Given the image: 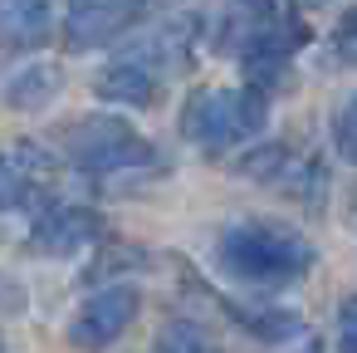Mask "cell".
<instances>
[{"instance_id": "obj_12", "label": "cell", "mask_w": 357, "mask_h": 353, "mask_svg": "<svg viewBox=\"0 0 357 353\" xmlns=\"http://www.w3.org/2000/svg\"><path fill=\"white\" fill-rule=\"evenodd\" d=\"M157 353H215V338L206 324L196 319H172L162 333H157Z\"/></svg>"}, {"instance_id": "obj_5", "label": "cell", "mask_w": 357, "mask_h": 353, "mask_svg": "<svg viewBox=\"0 0 357 353\" xmlns=\"http://www.w3.org/2000/svg\"><path fill=\"white\" fill-rule=\"evenodd\" d=\"M147 0H69V15H64V45L69 50H98L108 40H118L137 15H142Z\"/></svg>"}, {"instance_id": "obj_2", "label": "cell", "mask_w": 357, "mask_h": 353, "mask_svg": "<svg viewBox=\"0 0 357 353\" xmlns=\"http://www.w3.org/2000/svg\"><path fill=\"white\" fill-rule=\"evenodd\" d=\"M264 123H269V108H264V94L255 89H196L181 108V133L206 152L250 143L255 133H264Z\"/></svg>"}, {"instance_id": "obj_16", "label": "cell", "mask_w": 357, "mask_h": 353, "mask_svg": "<svg viewBox=\"0 0 357 353\" xmlns=\"http://www.w3.org/2000/svg\"><path fill=\"white\" fill-rule=\"evenodd\" d=\"M337 40H342V45H347V40H357V6L337 20Z\"/></svg>"}, {"instance_id": "obj_3", "label": "cell", "mask_w": 357, "mask_h": 353, "mask_svg": "<svg viewBox=\"0 0 357 353\" xmlns=\"http://www.w3.org/2000/svg\"><path fill=\"white\" fill-rule=\"evenodd\" d=\"M64 152L84 172H128V167L157 162V147L142 133H132L123 118H108V113L64 128Z\"/></svg>"}, {"instance_id": "obj_10", "label": "cell", "mask_w": 357, "mask_h": 353, "mask_svg": "<svg viewBox=\"0 0 357 353\" xmlns=\"http://www.w3.org/2000/svg\"><path fill=\"white\" fill-rule=\"evenodd\" d=\"M54 30V0H0V40L45 45Z\"/></svg>"}, {"instance_id": "obj_9", "label": "cell", "mask_w": 357, "mask_h": 353, "mask_svg": "<svg viewBox=\"0 0 357 353\" xmlns=\"http://www.w3.org/2000/svg\"><path fill=\"white\" fill-rule=\"evenodd\" d=\"M157 89H162L157 74H152L147 64H137L132 55L118 59V64H108V69L93 79V94L108 99V103H123V108H142V103H152Z\"/></svg>"}, {"instance_id": "obj_14", "label": "cell", "mask_w": 357, "mask_h": 353, "mask_svg": "<svg viewBox=\"0 0 357 353\" xmlns=\"http://www.w3.org/2000/svg\"><path fill=\"white\" fill-rule=\"evenodd\" d=\"M333 147L357 167V94H352V99H342V103H337V113H333Z\"/></svg>"}, {"instance_id": "obj_7", "label": "cell", "mask_w": 357, "mask_h": 353, "mask_svg": "<svg viewBox=\"0 0 357 353\" xmlns=\"http://www.w3.org/2000/svg\"><path fill=\"white\" fill-rule=\"evenodd\" d=\"M98 231H103V221L89 206H50L30 231V245L45 255H74L89 240H98Z\"/></svg>"}, {"instance_id": "obj_13", "label": "cell", "mask_w": 357, "mask_h": 353, "mask_svg": "<svg viewBox=\"0 0 357 353\" xmlns=\"http://www.w3.org/2000/svg\"><path fill=\"white\" fill-rule=\"evenodd\" d=\"M240 319H245L264 343H289V338L303 333V319H298V314H284V309H269V314H245V309H240Z\"/></svg>"}, {"instance_id": "obj_18", "label": "cell", "mask_w": 357, "mask_h": 353, "mask_svg": "<svg viewBox=\"0 0 357 353\" xmlns=\"http://www.w3.org/2000/svg\"><path fill=\"white\" fill-rule=\"evenodd\" d=\"M0 353H6V348H0Z\"/></svg>"}, {"instance_id": "obj_17", "label": "cell", "mask_w": 357, "mask_h": 353, "mask_svg": "<svg viewBox=\"0 0 357 353\" xmlns=\"http://www.w3.org/2000/svg\"><path fill=\"white\" fill-rule=\"evenodd\" d=\"M303 6H328V0H303Z\"/></svg>"}, {"instance_id": "obj_8", "label": "cell", "mask_w": 357, "mask_h": 353, "mask_svg": "<svg viewBox=\"0 0 357 353\" xmlns=\"http://www.w3.org/2000/svg\"><path fill=\"white\" fill-rule=\"evenodd\" d=\"M50 172V157L35 147V143H15L0 152V211H15L30 201L35 182Z\"/></svg>"}, {"instance_id": "obj_4", "label": "cell", "mask_w": 357, "mask_h": 353, "mask_svg": "<svg viewBox=\"0 0 357 353\" xmlns=\"http://www.w3.org/2000/svg\"><path fill=\"white\" fill-rule=\"evenodd\" d=\"M137 309H142L137 284H108V289H98L79 304V314L69 324V343L74 348H108L113 338H123L132 329Z\"/></svg>"}, {"instance_id": "obj_11", "label": "cell", "mask_w": 357, "mask_h": 353, "mask_svg": "<svg viewBox=\"0 0 357 353\" xmlns=\"http://www.w3.org/2000/svg\"><path fill=\"white\" fill-rule=\"evenodd\" d=\"M59 69L54 64H30V69H20L10 84H6V103L10 108H40V103H50L54 94H59Z\"/></svg>"}, {"instance_id": "obj_15", "label": "cell", "mask_w": 357, "mask_h": 353, "mask_svg": "<svg viewBox=\"0 0 357 353\" xmlns=\"http://www.w3.org/2000/svg\"><path fill=\"white\" fill-rule=\"evenodd\" d=\"M337 348L342 353H357V299H347L342 314H337Z\"/></svg>"}, {"instance_id": "obj_1", "label": "cell", "mask_w": 357, "mask_h": 353, "mask_svg": "<svg viewBox=\"0 0 357 353\" xmlns=\"http://www.w3.org/2000/svg\"><path fill=\"white\" fill-rule=\"evenodd\" d=\"M215 260L230 280H245V284H294L313 270L318 250L294 231V226H279V221H235L220 245H215Z\"/></svg>"}, {"instance_id": "obj_6", "label": "cell", "mask_w": 357, "mask_h": 353, "mask_svg": "<svg viewBox=\"0 0 357 353\" xmlns=\"http://www.w3.org/2000/svg\"><path fill=\"white\" fill-rule=\"evenodd\" d=\"M303 45V30L294 25V20H274L259 40H250L245 45V79H250V89H279L284 84V69H289V59H294V50Z\"/></svg>"}]
</instances>
